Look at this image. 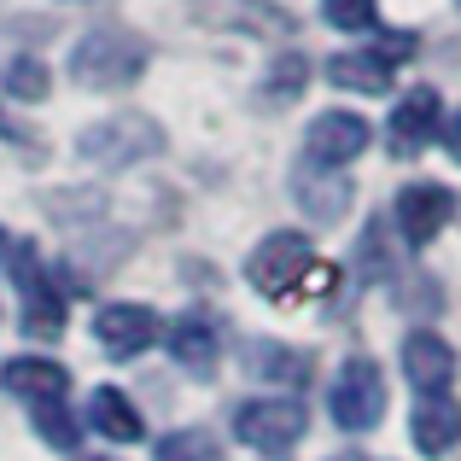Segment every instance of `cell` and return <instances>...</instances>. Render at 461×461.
<instances>
[{
	"label": "cell",
	"instance_id": "cell-1",
	"mask_svg": "<svg viewBox=\"0 0 461 461\" xmlns=\"http://www.w3.org/2000/svg\"><path fill=\"white\" fill-rule=\"evenodd\" d=\"M140 70H147V41L129 35V30H112V23L88 30L77 47H70V77H77V88L112 94V88L140 82Z\"/></svg>",
	"mask_w": 461,
	"mask_h": 461
},
{
	"label": "cell",
	"instance_id": "cell-2",
	"mask_svg": "<svg viewBox=\"0 0 461 461\" xmlns=\"http://www.w3.org/2000/svg\"><path fill=\"white\" fill-rule=\"evenodd\" d=\"M315 263H321V258H315V240L298 234V228H281V234H269L258 251H251L246 275H251L258 293L286 298V293H304V281H310Z\"/></svg>",
	"mask_w": 461,
	"mask_h": 461
},
{
	"label": "cell",
	"instance_id": "cell-3",
	"mask_svg": "<svg viewBox=\"0 0 461 461\" xmlns=\"http://www.w3.org/2000/svg\"><path fill=\"white\" fill-rule=\"evenodd\" d=\"M304 427H310V415L298 397H251V403L234 409V438L263 456H286L304 438Z\"/></svg>",
	"mask_w": 461,
	"mask_h": 461
},
{
	"label": "cell",
	"instance_id": "cell-4",
	"mask_svg": "<svg viewBox=\"0 0 461 461\" xmlns=\"http://www.w3.org/2000/svg\"><path fill=\"white\" fill-rule=\"evenodd\" d=\"M327 409H333V420L345 432L380 427V415H385V374L374 368L368 357H350L345 368H339L333 392H327Z\"/></svg>",
	"mask_w": 461,
	"mask_h": 461
},
{
	"label": "cell",
	"instance_id": "cell-5",
	"mask_svg": "<svg viewBox=\"0 0 461 461\" xmlns=\"http://www.w3.org/2000/svg\"><path fill=\"white\" fill-rule=\"evenodd\" d=\"M193 18L204 30H222V35H293V12L269 6V0H193Z\"/></svg>",
	"mask_w": 461,
	"mask_h": 461
},
{
	"label": "cell",
	"instance_id": "cell-6",
	"mask_svg": "<svg viewBox=\"0 0 461 461\" xmlns=\"http://www.w3.org/2000/svg\"><path fill=\"white\" fill-rule=\"evenodd\" d=\"M450 216H456V193L438 187V181H409L397 193V234L409 246H432L438 228H450Z\"/></svg>",
	"mask_w": 461,
	"mask_h": 461
},
{
	"label": "cell",
	"instance_id": "cell-7",
	"mask_svg": "<svg viewBox=\"0 0 461 461\" xmlns=\"http://www.w3.org/2000/svg\"><path fill=\"white\" fill-rule=\"evenodd\" d=\"M158 147H164V140H158V129L147 117H112V123H94L88 135L77 140V152L94 158V164H129V158H147Z\"/></svg>",
	"mask_w": 461,
	"mask_h": 461
},
{
	"label": "cell",
	"instance_id": "cell-8",
	"mask_svg": "<svg viewBox=\"0 0 461 461\" xmlns=\"http://www.w3.org/2000/svg\"><path fill=\"white\" fill-rule=\"evenodd\" d=\"M12 281H18L23 293V327H41V333H59L65 327V298H59V286L47 281V269L35 263L30 246H12Z\"/></svg>",
	"mask_w": 461,
	"mask_h": 461
},
{
	"label": "cell",
	"instance_id": "cell-9",
	"mask_svg": "<svg viewBox=\"0 0 461 461\" xmlns=\"http://www.w3.org/2000/svg\"><path fill=\"white\" fill-rule=\"evenodd\" d=\"M374 140V129L362 123L357 112H321L310 123V164H327V169H345L350 158H362Z\"/></svg>",
	"mask_w": 461,
	"mask_h": 461
},
{
	"label": "cell",
	"instance_id": "cell-10",
	"mask_svg": "<svg viewBox=\"0 0 461 461\" xmlns=\"http://www.w3.org/2000/svg\"><path fill=\"white\" fill-rule=\"evenodd\" d=\"M94 339L112 357H140V350L158 345V315L147 304H105L94 315Z\"/></svg>",
	"mask_w": 461,
	"mask_h": 461
},
{
	"label": "cell",
	"instance_id": "cell-11",
	"mask_svg": "<svg viewBox=\"0 0 461 461\" xmlns=\"http://www.w3.org/2000/svg\"><path fill=\"white\" fill-rule=\"evenodd\" d=\"M403 374L420 397H444L456 385V350L438 333H409L403 339Z\"/></svg>",
	"mask_w": 461,
	"mask_h": 461
},
{
	"label": "cell",
	"instance_id": "cell-12",
	"mask_svg": "<svg viewBox=\"0 0 461 461\" xmlns=\"http://www.w3.org/2000/svg\"><path fill=\"white\" fill-rule=\"evenodd\" d=\"M409 438L420 456H450L461 444V403L456 397H420V409L409 415Z\"/></svg>",
	"mask_w": 461,
	"mask_h": 461
},
{
	"label": "cell",
	"instance_id": "cell-13",
	"mask_svg": "<svg viewBox=\"0 0 461 461\" xmlns=\"http://www.w3.org/2000/svg\"><path fill=\"white\" fill-rule=\"evenodd\" d=\"M438 129H444V100L432 88H409V100H397V112H392L397 152H420Z\"/></svg>",
	"mask_w": 461,
	"mask_h": 461
},
{
	"label": "cell",
	"instance_id": "cell-14",
	"mask_svg": "<svg viewBox=\"0 0 461 461\" xmlns=\"http://www.w3.org/2000/svg\"><path fill=\"white\" fill-rule=\"evenodd\" d=\"M0 385L18 392L23 403H47V397H65L70 392V374L59 368L53 357H12L6 368H0Z\"/></svg>",
	"mask_w": 461,
	"mask_h": 461
},
{
	"label": "cell",
	"instance_id": "cell-15",
	"mask_svg": "<svg viewBox=\"0 0 461 461\" xmlns=\"http://www.w3.org/2000/svg\"><path fill=\"white\" fill-rule=\"evenodd\" d=\"M88 427L100 432V438H112V444H140L147 438L140 409L129 403V392H117V385H100V392L88 397Z\"/></svg>",
	"mask_w": 461,
	"mask_h": 461
},
{
	"label": "cell",
	"instance_id": "cell-16",
	"mask_svg": "<svg viewBox=\"0 0 461 461\" xmlns=\"http://www.w3.org/2000/svg\"><path fill=\"white\" fill-rule=\"evenodd\" d=\"M327 82L345 88V94H385V88H392V65H385L374 47H362V53L327 59Z\"/></svg>",
	"mask_w": 461,
	"mask_h": 461
},
{
	"label": "cell",
	"instance_id": "cell-17",
	"mask_svg": "<svg viewBox=\"0 0 461 461\" xmlns=\"http://www.w3.org/2000/svg\"><path fill=\"white\" fill-rule=\"evenodd\" d=\"M169 357H176L181 368H211L216 362V321L211 315H181V321L169 327Z\"/></svg>",
	"mask_w": 461,
	"mask_h": 461
},
{
	"label": "cell",
	"instance_id": "cell-18",
	"mask_svg": "<svg viewBox=\"0 0 461 461\" xmlns=\"http://www.w3.org/2000/svg\"><path fill=\"white\" fill-rule=\"evenodd\" d=\"M298 204L315 216V222H339L350 211V181L345 176H298Z\"/></svg>",
	"mask_w": 461,
	"mask_h": 461
},
{
	"label": "cell",
	"instance_id": "cell-19",
	"mask_svg": "<svg viewBox=\"0 0 461 461\" xmlns=\"http://www.w3.org/2000/svg\"><path fill=\"white\" fill-rule=\"evenodd\" d=\"M35 415V432H41L47 444H59V450H70V444L82 438V415H70L65 397H47V403H30Z\"/></svg>",
	"mask_w": 461,
	"mask_h": 461
},
{
	"label": "cell",
	"instance_id": "cell-20",
	"mask_svg": "<svg viewBox=\"0 0 461 461\" xmlns=\"http://www.w3.org/2000/svg\"><path fill=\"white\" fill-rule=\"evenodd\" d=\"M246 368L251 374H275V380H304V357L286 350V345H263V339L246 345Z\"/></svg>",
	"mask_w": 461,
	"mask_h": 461
},
{
	"label": "cell",
	"instance_id": "cell-21",
	"mask_svg": "<svg viewBox=\"0 0 461 461\" xmlns=\"http://www.w3.org/2000/svg\"><path fill=\"white\" fill-rule=\"evenodd\" d=\"M158 461H216V432L211 427H181L158 438Z\"/></svg>",
	"mask_w": 461,
	"mask_h": 461
},
{
	"label": "cell",
	"instance_id": "cell-22",
	"mask_svg": "<svg viewBox=\"0 0 461 461\" xmlns=\"http://www.w3.org/2000/svg\"><path fill=\"white\" fill-rule=\"evenodd\" d=\"M321 18L333 23V30H374V18H380V0H321Z\"/></svg>",
	"mask_w": 461,
	"mask_h": 461
},
{
	"label": "cell",
	"instance_id": "cell-23",
	"mask_svg": "<svg viewBox=\"0 0 461 461\" xmlns=\"http://www.w3.org/2000/svg\"><path fill=\"white\" fill-rule=\"evenodd\" d=\"M6 94H18V100H41V94H47L41 59H18V65L6 70Z\"/></svg>",
	"mask_w": 461,
	"mask_h": 461
},
{
	"label": "cell",
	"instance_id": "cell-24",
	"mask_svg": "<svg viewBox=\"0 0 461 461\" xmlns=\"http://www.w3.org/2000/svg\"><path fill=\"white\" fill-rule=\"evenodd\" d=\"M357 269H368V281L385 275V246H380V222H368V234L357 240Z\"/></svg>",
	"mask_w": 461,
	"mask_h": 461
},
{
	"label": "cell",
	"instance_id": "cell-25",
	"mask_svg": "<svg viewBox=\"0 0 461 461\" xmlns=\"http://www.w3.org/2000/svg\"><path fill=\"white\" fill-rule=\"evenodd\" d=\"M298 82H304V59H281V65H275V77H269L275 100H293V94H298Z\"/></svg>",
	"mask_w": 461,
	"mask_h": 461
},
{
	"label": "cell",
	"instance_id": "cell-26",
	"mask_svg": "<svg viewBox=\"0 0 461 461\" xmlns=\"http://www.w3.org/2000/svg\"><path fill=\"white\" fill-rule=\"evenodd\" d=\"M374 53H380L385 65H403V59H415V35H403V30H397V35H380V47H374Z\"/></svg>",
	"mask_w": 461,
	"mask_h": 461
},
{
	"label": "cell",
	"instance_id": "cell-27",
	"mask_svg": "<svg viewBox=\"0 0 461 461\" xmlns=\"http://www.w3.org/2000/svg\"><path fill=\"white\" fill-rule=\"evenodd\" d=\"M438 135H444V147H450V158H456V164H461V112H456L450 123L438 129Z\"/></svg>",
	"mask_w": 461,
	"mask_h": 461
},
{
	"label": "cell",
	"instance_id": "cell-28",
	"mask_svg": "<svg viewBox=\"0 0 461 461\" xmlns=\"http://www.w3.org/2000/svg\"><path fill=\"white\" fill-rule=\"evenodd\" d=\"M0 135H6V140H30V135H23L18 123H6V112H0Z\"/></svg>",
	"mask_w": 461,
	"mask_h": 461
},
{
	"label": "cell",
	"instance_id": "cell-29",
	"mask_svg": "<svg viewBox=\"0 0 461 461\" xmlns=\"http://www.w3.org/2000/svg\"><path fill=\"white\" fill-rule=\"evenodd\" d=\"M82 461H112V456H82Z\"/></svg>",
	"mask_w": 461,
	"mask_h": 461
}]
</instances>
